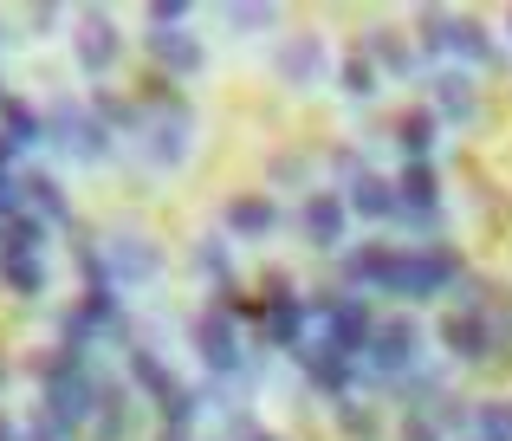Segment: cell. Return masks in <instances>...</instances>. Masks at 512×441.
Wrapping results in <instances>:
<instances>
[{"label":"cell","instance_id":"ba28073f","mask_svg":"<svg viewBox=\"0 0 512 441\" xmlns=\"http://www.w3.org/2000/svg\"><path fill=\"white\" fill-rule=\"evenodd\" d=\"M273 65H279V78H286L292 91H312L318 78H331V46L318 33H299V39H286V46L273 52Z\"/></svg>","mask_w":512,"mask_h":441},{"label":"cell","instance_id":"5b68a950","mask_svg":"<svg viewBox=\"0 0 512 441\" xmlns=\"http://www.w3.org/2000/svg\"><path fill=\"white\" fill-rule=\"evenodd\" d=\"M195 351H201V364H208L214 377H240V370H247V351H240V331H234L227 312H201L195 318Z\"/></svg>","mask_w":512,"mask_h":441},{"label":"cell","instance_id":"1f68e13d","mask_svg":"<svg viewBox=\"0 0 512 441\" xmlns=\"http://www.w3.org/2000/svg\"><path fill=\"white\" fill-rule=\"evenodd\" d=\"M402 441H448V435H441V422H435V416L409 409V422H402Z\"/></svg>","mask_w":512,"mask_h":441},{"label":"cell","instance_id":"8fae6325","mask_svg":"<svg viewBox=\"0 0 512 441\" xmlns=\"http://www.w3.org/2000/svg\"><path fill=\"white\" fill-rule=\"evenodd\" d=\"M150 59L175 78H195L201 65H208V46H201L195 33H182V26H169V33H150Z\"/></svg>","mask_w":512,"mask_h":441},{"label":"cell","instance_id":"30bf717a","mask_svg":"<svg viewBox=\"0 0 512 441\" xmlns=\"http://www.w3.org/2000/svg\"><path fill=\"white\" fill-rule=\"evenodd\" d=\"M422 215H441V176L435 163H409L396 182V221H422Z\"/></svg>","mask_w":512,"mask_h":441},{"label":"cell","instance_id":"d4e9b609","mask_svg":"<svg viewBox=\"0 0 512 441\" xmlns=\"http://www.w3.org/2000/svg\"><path fill=\"white\" fill-rule=\"evenodd\" d=\"M370 59L383 65V72H396V78H415V46L402 33H376L370 39Z\"/></svg>","mask_w":512,"mask_h":441},{"label":"cell","instance_id":"52a82bcc","mask_svg":"<svg viewBox=\"0 0 512 441\" xmlns=\"http://www.w3.org/2000/svg\"><path fill=\"white\" fill-rule=\"evenodd\" d=\"M415 351H422V331H415L409 318H389V325H376L370 344H363L370 370H383V377H409V370H415Z\"/></svg>","mask_w":512,"mask_h":441},{"label":"cell","instance_id":"cb8c5ba5","mask_svg":"<svg viewBox=\"0 0 512 441\" xmlns=\"http://www.w3.org/2000/svg\"><path fill=\"white\" fill-rule=\"evenodd\" d=\"M448 52H454V59H467V65H493V39H487V26H480V20H454Z\"/></svg>","mask_w":512,"mask_h":441},{"label":"cell","instance_id":"4fadbf2b","mask_svg":"<svg viewBox=\"0 0 512 441\" xmlns=\"http://www.w3.org/2000/svg\"><path fill=\"white\" fill-rule=\"evenodd\" d=\"M305 240L312 247H344V227H350V208L344 195H305Z\"/></svg>","mask_w":512,"mask_h":441},{"label":"cell","instance_id":"d590c367","mask_svg":"<svg viewBox=\"0 0 512 441\" xmlns=\"http://www.w3.org/2000/svg\"><path fill=\"white\" fill-rule=\"evenodd\" d=\"M240 441H286V435H273V429H260V422H240V429H234Z\"/></svg>","mask_w":512,"mask_h":441},{"label":"cell","instance_id":"7402d4cb","mask_svg":"<svg viewBox=\"0 0 512 441\" xmlns=\"http://www.w3.org/2000/svg\"><path fill=\"white\" fill-rule=\"evenodd\" d=\"M260 325H266V338H273V344H299V338H305V305L286 292V299H273V305H266V318H260Z\"/></svg>","mask_w":512,"mask_h":441},{"label":"cell","instance_id":"44dd1931","mask_svg":"<svg viewBox=\"0 0 512 441\" xmlns=\"http://www.w3.org/2000/svg\"><path fill=\"white\" fill-rule=\"evenodd\" d=\"M435 117H454V124H461V117H474V78L467 72H441L435 78Z\"/></svg>","mask_w":512,"mask_h":441},{"label":"cell","instance_id":"d6986e66","mask_svg":"<svg viewBox=\"0 0 512 441\" xmlns=\"http://www.w3.org/2000/svg\"><path fill=\"white\" fill-rule=\"evenodd\" d=\"M0 137H13L20 150H33V143L46 137V117H39L26 98H7V104H0Z\"/></svg>","mask_w":512,"mask_h":441},{"label":"cell","instance_id":"f35d334b","mask_svg":"<svg viewBox=\"0 0 512 441\" xmlns=\"http://www.w3.org/2000/svg\"><path fill=\"white\" fill-rule=\"evenodd\" d=\"M0 104H7V91H0Z\"/></svg>","mask_w":512,"mask_h":441},{"label":"cell","instance_id":"6da1fadb","mask_svg":"<svg viewBox=\"0 0 512 441\" xmlns=\"http://www.w3.org/2000/svg\"><path fill=\"white\" fill-rule=\"evenodd\" d=\"M137 143L156 169H182L188 156H195V117H188L182 104H143Z\"/></svg>","mask_w":512,"mask_h":441},{"label":"cell","instance_id":"9a60e30c","mask_svg":"<svg viewBox=\"0 0 512 441\" xmlns=\"http://www.w3.org/2000/svg\"><path fill=\"white\" fill-rule=\"evenodd\" d=\"M227 227L247 234V240L273 234V227H279V202H273V195H234V202H227Z\"/></svg>","mask_w":512,"mask_h":441},{"label":"cell","instance_id":"603a6c76","mask_svg":"<svg viewBox=\"0 0 512 441\" xmlns=\"http://www.w3.org/2000/svg\"><path fill=\"white\" fill-rule=\"evenodd\" d=\"M389 253H396V247H357V253H344V279H350V286H376V292H383Z\"/></svg>","mask_w":512,"mask_h":441},{"label":"cell","instance_id":"8d00e7d4","mask_svg":"<svg viewBox=\"0 0 512 441\" xmlns=\"http://www.w3.org/2000/svg\"><path fill=\"white\" fill-rule=\"evenodd\" d=\"M13 163H20V143H13V137H0V169H13Z\"/></svg>","mask_w":512,"mask_h":441},{"label":"cell","instance_id":"3957f363","mask_svg":"<svg viewBox=\"0 0 512 441\" xmlns=\"http://www.w3.org/2000/svg\"><path fill=\"white\" fill-rule=\"evenodd\" d=\"M104 279L111 286H150L156 273H163V253H156L150 234H130V227H117V234H104Z\"/></svg>","mask_w":512,"mask_h":441},{"label":"cell","instance_id":"e575fe53","mask_svg":"<svg viewBox=\"0 0 512 441\" xmlns=\"http://www.w3.org/2000/svg\"><path fill=\"white\" fill-rule=\"evenodd\" d=\"M299 176H305L299 156H279V163H273V182H299Z\"/></svg>","mask_w":512,"mask_h":441},{"label":"cell","instance_id":"ffe728a7","mask_svg":"<svg viewBox=\"0 0 512 441\" xmlns=\"http://www.w3.org/2000/svg\"><path fill=\"white\" fill-rule=\"evenodd\" d=\"M396 137H402V150H409V163H428V156H435V137H441V117L435 111H409Z\"/></svg>","mask_w":512,"mask_h":441},{"label":"cell","instance_id":"2e32d148","mask_svg":"<svg viewBox=\"0 0 512 441\" xmlns=\"http://www.w3.org/2000/svg\"><path fill=\"white\" fill-rule=\"evenodd\" d=\"M0 279H7V292H20V299H39V292H46V266L26 247H0Z\"/></svg>","mask_w":512,"mask_h":441},{"label":"cell","instance_id":"f1b7e54d","mask_svg":"<svg viewBox=\"0 0 512 441\" xmlns=\"http://www.w3.org/2000/svg\"><path fill=\"white\" fill-rule=\"evenodd\" d=\"M273 20H279L273 7H234V13H227V26H234V33H273Z\"/></svg>","mask_w":512,"mask_h":441},{"label":"cell","instance_id":"ac0fdd59","mask_svg":"<svg viewBox=\"0 0 512 441\" xmlns=\"http://www.w3.org/2000/svg\"><path fill=\"white\" fill-rule=\"evenodd\" d=\"M26 208H33V221H46V227H65V221H72L65 189L52 176H26Z\"/></svg>","mask_w":512,"mask_h":441},{"label":"cell","instance_id":"4dcf8cb0","mask_svg":"<svg viewBox=\"0 0 512 441\" xmlns=\"http://www.w3.org/2000/svg\"><path fill=\"white\" fill-rule=\"evenodd\" d=\"M338 429L370 441V435H376V416H370V409H357V403H338Z\"/></svg>","mask_w":512,"mask_h":441},{"label":"cell","instance_id":"277c9868","mask_svg":"<svg viewBox=\"0 0 512 441\" xmlns=\"http://www.w3.org/2000/svg\"><path fill=\"white\" fill-rule=\"evenodd\" d=\"M46 137L59 143L65 156H78V163H98V156L111 150V130H104L98 111H85V104H59V111L46 117Z\"/></svg>","mask_w":512,"mask_h":441},{"label":"cell","instance_id":"f546056e","mask_svg":"<svg viewBox=\"0 0 512 441\" xmlns=\"http://www.w3.org/2000/svg\"><path fill=\"white\" fill-rule=\"evenodd\" d=\"M39 240H46V221H33V215H20V221H7V240H0V247H26L33 253Z\"/></svg>","mask_w":512,"mask_h":441},{"label":"cell","instance_id":"e0dca14e","mask_svg":"<svg viewBox=\"0 0 512 441\" xmlns=\"http://www.w3.org/2000/svg\"><path fill=\"white\" fill-rule=\"evenodd\" d=\"M130 377H137L143 396H156V409H169L175 396H182V383L169 377V364H163L156 351H130Z\"/></svg>","mask_w":512,"mask_h":441},{"label":"cell","instance_id":"7a4b0ae2","mask_svg":"<svg viewBox=\"0 0 512 441\" xmlns=\"http://www.w3.org/2000/svg\"><path fill=\"white\" fill-rule=\"evenodd\" d=\"M461 279V260H454L448 247H422V253H389V279L383 292H396V299H435L441 286H454Z\"/></svg>","mask_w":512,"mask_h":441},{"label":"cell","instance_id":"484cf974","mask_svg":"<svg viewBox=\"0 0 512 441\" xmlns=\"http://www.w3.org/2000/svg\"><path fill=\"white\" fill-rule=\"evenodd\" d=\"M195 273L214 279V286H227V279H234V260H227L221 240H201V247H195Z\"/></svg>","mask_w":512,"mask_h":441},{"label":"cell","instance_id":"8992f818","mask_svg":"<svg viewBox=\"0 0 512 441\" xmlns=\"http://www.w3.org/2000/svg\"><path fill=\"white\" fill-rule=\"evenodd\" d=\"M441 344H448V357H461V364H487V357L506 344V331L493 325L487 312H448V325H441Z\"/></svg>","mask_w":512,"mask_h":441},{"label":"cell","instance_id":"836d02e7","mask_svg":"<svg viewBox=\"0 0 512 441\" xmlns=\"http://www.w3.org/2000/svg\"><path fill=\"white\" fill-rule=\"evenodd\" d=\"M182 20H188L182 0H156V7H150V33H169V26H182Z\"/></svg>","mask_w":512,"mask_h":441},{"label":"cell","instance_id":"4316f807","mask_svg":"<svg viewBox=\"0 0 512 441\" xmlns=\"http://www.w3.org/2000/svg\"><path fill=\"white\" fill-rule=\"evenodd\" d=\"M474 429H480V441H512V403H480Z\"/></svg>","mask_w":512,"mask_h":441},{"label":"cell","instance_id":"5bb4252c","mask_svg":"<svg viewBox=\"0 0 512 441\" xmlns=\"http://www.w3.org/2000/svg\"><path fill=\"white\" fill-rule=\"evenodd\" d=\"M344 208L350 215H363V221H396V182H383V176H350V195H344Z\"/></svg>","mask_w":512,"mask_h":441},{"label":"cell","instance_id":"d6a6232c","mask_svg":"<svg viewBox=\"0 0 512 441\" xmlns=\"http://www.w3.org/2000/svg\"><path fill=\"white\" fill-rule=\"evenodd\" d=\"M20 441H72V429H59V422H52L46 409H39V416H33V422L20 429Z\"/></svg>","mask_w":512,"mask_h":441},{"label":"cell","instance_id":"7c38bea8","mask_svg":"<svg viewBox=\"0 0 512 441\" xmlns=\"http://www.w3.org/2000/svg\"><path fill=\"white\" fill-rule=\"evenodd\" d=\"M299 364H305V377H312L318 390H331V396H344V390H350V377H357V364H350L338 344H325V338H312V344H305V351H299Z\"/></svg>","mask_w":512,"mask_h":441},{"label":"cell","instance_id":"9c48e42d","mask_svg":"<svg viewBox=\"0 0 512 441\" xmlns=\"http://www.w3.org/2000/svg\"><path fill=\"white\" fill-rule=\"evenodd\" d=\"M117 52H124V33H117L104 13H78V65H85L91 78H104L117 65Z\"/></svg>","mask_w":512,"mask_h":441},{"label":"cell","instance_id":"83f0119b","mask_svg":"<svg viewBox=\"0 0 512 441\" xmlns=\"http://www.w3.org/2000/svg\"><path fill=\"white\" fill-rule=\"evenodd\" d=\"M338 85L350 91V98H370V91H376V65L357 52V59H344V65H338Z\"/></svg>","mask_w":512,"mask_h":441},{"label":"cell","instance_id":"74e56055","mask_svg":"<svg viewBox=\"0 0 512 441\" xmlns=\"http://www.w3.org/2000/svg\"><path fill=\"white\" fill-rule=\"evenodd\" d=\"M156 441H188V429H163V435H156Z\"/></svg>","mask_w":512,"mask_h":441}]
</instances>
